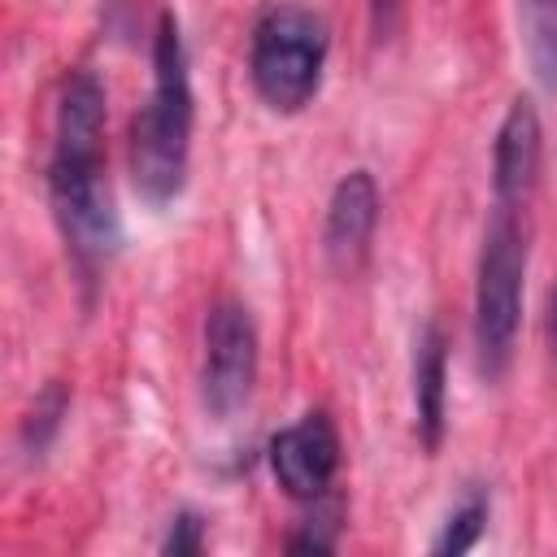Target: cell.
I'll use <instances>...</instances> for the list:
<instances>
[{
	"mask_svg": "<svg viewBox=\"0 0 557 557\" xmlns=\"http://www.w3.org/2000/svg\"><path fill=\"white\" fill-rule=\"evenodd\" d=\"M191 78L178 22L161 13L152 35V96L131 122V183L148 205H170L187 183Z\"/></svg>",
	"mask_w": 557,
	"mask_h": 557,
	"instance_id": "6da1fadb",
	"label": "cell"
},
{
	"mask_svg": "<svg viewBox=\"0 0 557 557\" xmlns=\"http://www.w3.org/2000/svg\"><path fill=\"white\" fill-rule=\"evenodd\" d=\"M48 200L57 226L83 270L113 261L122 248V222L113 209L100 139H57L48 161Z\"/></svg>",
	"mask_w": 557,
	"mask_h": 557,
	"instance_id": "7a4b0ae2",
	"label": "cell"
},
{
	"mask_svg": "<svg viewBox=\"0 0 557 557\" xmlns=\"http://www.w3.org/2000/svg\"><path fill=\"white\" fill-rule=\"evenodd\" d=\"M522 278H527V222L518 209L496 205L483 231L479 274H474V348H479V370L487 379H500L513 357V339L522 322Z\"/></svg>",
	"mask_w": 557,
	"mask_h": 557,
	"instance_id": "3957f363",
	"label": "cell"
},
{
	"mask_svg": "<svg viewBox=\"0 0 557 557\" xmlns=\"http://www.w3.org/2000/svg\"><path fill=\"white\" fill-rule=\"evenodd\" d=\"M326 22L300 4H274L257 17L252 44H248V74L257 96L274 113L305 109L326 70Z\"/></svg>",
	"mask_w": 557,
	"mask_h": 557,
	"instance_id": "277c9868",
	"label": "cell"
},
{
	"mask_svg": "<svg viewBox=\"0 0 557 557\" xmlns=\"http://www.w3.org/2000/svg\"><path fill=\"white\" fill-rule=\"evenodd\" d=\"M261 348L252 313L239 300H213L205 313V361H200V396L213 418H231L248 405L257 383Z\"/></svg>",
	"mask_w": 557,
	"mask_h": 557,
	"instance_id": "5b68a950",
	"label": "cell"
},
{
	"mask_svg": "<svg viewBox=\"0 0 557 557\" xmlns=\"http://www.w3.org/2000/svg\"><path fill=\"white\" fill-rule=\"evenodd\" d=\"M270 470L292 500L313 505L318 496H326L339 470V435H335L331 413L309 409L300 422L283 426L270 440Z\"/></svg>",
	"mask_w": 557,
	"mask_h": 557,
	"instance_id": "8992f818",
	"label": "cell"
},
{
	"mask_svg": "<svg viewBox=\"0 0 557 557\" xmlns=\"http://www.w3.org/2000/svg\"><path fill=\"white\" fill-rule=\"evenodd\" d=\"M540 113L527 96H518L505 117H500V131H496V144H492V200L496 205H509V209H522L531 187H535V174H540Z\"/></svg>",
	"mask_w": 557,
	"mask_h": 557,
	"instance_id": "52a82bcc",
	"label": "cell"
},
{
	"mask_svg": "<svg viewBox=\"0 0 557 557\" xmlns=\"http://www.w3.org/2000/svg\"><path fill=\"white\" fill-rule=\"evenodd\" d=\"M374 226H379V183L370 170H352L335 183L326 222H322V248H326L331 265L335 270L361 265V257L374 239Z\"/></svg>",
	"mask_w": 557,
	"mask_h": 557,
	"instance_id": "ba28073f",
	"label": "cell"
},
{
	"mask_svg": "<svg viewBox=\"0 0 557 557\" xmlns=\"http://www.w3.org/2000/svg\"><path fill=\"white\" fill-rule=\"evenodd\" d=\"M444 409H448V339L435 322H426L413 339V426L422 448H440L444 440Z\"/></svg>",
	"mask_w": 557,
	"mask_h": 557,
	"instance_id": "9c48e42d",
	"label": "cell"
},
{
	"mask_svg": "<svg viewBox=\"0 0 557 557\" xmlns=\"http://www.w3.org/2000/svg\"><path fill=\"white\" fill-rule=\"evenodd\" d=\"M518 22L535 74L557 91V0H518Z\"/></svg>",
	"mask_w": 557,
	"mask_h": 557,
	"instance_id": "30bf717a",
	"label": "cell"
},
{
	"mask_svg": "<svg viewBox=\"0 0 557 557\" xmlns=\"http://www.w3.org/2000/svg\"><path fill=\"white\" fill-rule=\"evenodd\" d=\"M70 413V387L65 383H48L39 396H35V405L26 409V418H22V448L30 453V457H39L48 444H52V435L61 431V418Z\"/></svg>",
	"mask_w": 557,
	"mask_h": 557,
	"instance_id": "8fae6325",
	"label": "cell"
},
{
	"mask_svg": "<svg viewBox=\"0 0 557 557\" xmlns=\"http://www.w3.org/2000/svg\"><path fill=\"white\" fill-rule=\"evenodd\" d=\"M487 509H492V500H487V492H470L453 513H448V522H444V535L431 544V553H466V548H474V540L483 535V522H487Z\"/></svg>",
	"mask_w": 557,
	"mask_h": 557,
	"instance_id": "7c38bea8",
	"label": "cell"
},
{
	"mask_svg": "<svg viewBox=\"0 0 557 557\" xmlns=\"http://www.w3.org/2000/svg\"><path fill=\"white\" fill-rule=\"evenodd\" d=\"M200 548H205V522H200V513H191V509L174 513V518H170V531H165V540H161V553L191 557V553H200Z\"/></svg>",
	"mask_w": 557,
	"mask_h": 557,
	"instance_id": "4fadbf2b",
	"label": "cell"
},
{
	"mask_svg": "<svg viewBox=\"0 0 557 557\" xmlns=\"http://www.w3.org/2000/svg\"><path fill=\"white\" fill-rule=\"evenodd\" d=\"M544 335H548V352L557 361V278L548 287V309H544Z\"/></svg>",
	"mask_w": 557,
	"mask_h": 557,
	"instance_id": "5bb4252c",
	"label": "cell"
}]
</instances>
